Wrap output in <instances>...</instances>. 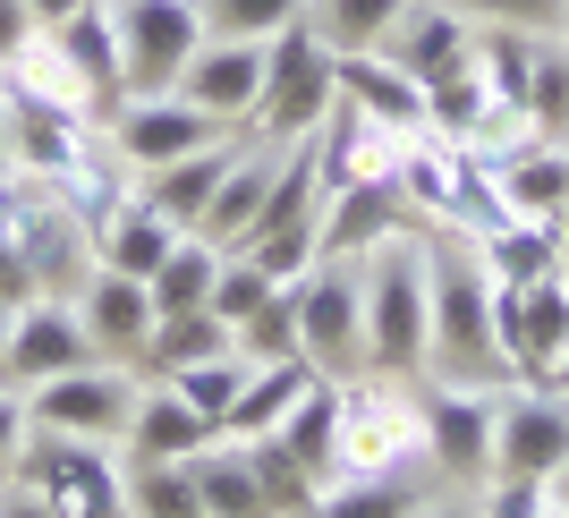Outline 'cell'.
<instances>
[{
    "instance_id": "603a6c76",
    "label": "cell",
    "mask_w": 569,
    "mask_h": 518,
    "mask_svg": "<svg viewBox=\"0 0 569 518\" xmlns=\"http://www.w3.org/2000/svg\"><path fill=\"white\" fill-rule=\"evenodd\" d=\"M340 102H357L366 119L400 128V137H426V86L400 60H382V51H349L340 60Z\"/></svg>"
},
{
    "instance_id": "be15d7a7",
    "label": "cell",
    "mask_w": 569,
    "mask_h": 518,
    "mask_svg": "<svg viewBox=\"0 0 569 518\" xmlns=\"http://www.w3.org/2000/svg\"><path fill=\"white\" fill-rule=\"evenodd\" d=\"M552 518H561V510H552Z\"/></svg>"
},
{
    "instance_id": "d6a6232c",
    "label": "cell",
    "mask_w": 569,
    "mask_h": 518,
    "mask_svg": "<svg viewBox=\"0 0 569 518\" xmlns=\"http://www.w3.org/2000/svg\"><path fill=\"white\" fill-rule=\"evenodd\" d=\"M204 357H230V323H221L213 307L162 315V323H153V340H144V357H137V375H144V382H170V375H188V366H204Z\"/></svg>"
},
{
    "instance_id": "4fadbf2b",
    "label": "cell",
    "mask_w": 569,
    "mask_h": 518,
    "mask_svg": "<svg viewBox=\"0 0 569 518\" xmlns=\"http://www.w3.org/2000/svg\"><path fill=\"white\" fill-rule=\"evenodd\" d=\"M569 459V400L561 391H536V382H510L493 417V485H545Z\"/></svg>"
},
{
    "instance_id": "db71d44e",
    "label": "cell",
    "mask_w": 569,
    "mask_h": 518,
    "mask_svg": "<svg viewBox=\"0 0 569 518\" xmlns=\"http://www.w3.org/2000/svg\"><path fill=\"white\" fill-rule=\"evenodd\" d=\"M536 391H561V400H569V349H561V357H552V375H545V382H536Z\"/></svg>"
},
{
    "instance_id": "ba28073f",
    "label": "cell",
    "mask_w": 569,
    "mask_h": 518,
    "mask_svg": "<svg viewBox=\"0 0 569 518\" xmlns=\"http://www.w3.org/2000/svg\"><path fill=\"white\" fill-rule=\"evenodd\" d=\"M111 26H119L128 94H170L204 43V0H111Z\"/></svg>"
},
{
    "instance_id": "9a60e30c",
    "label": "cell",
    "mask_w": 569,
    "mask_h": 518,
    "mask_svg": "<svg viewBox=\"0 0 569 518\" xmlns=\"http://www.w3.org/2000/svg\"><path fill=\"white\" fill-rule=\"evenodd\" d=\"M307 145H315V179H323V196H340V188H366V179H400V162H408V145H417V137L366 119L357 102H332V119H323Z\"/></svg>"
},
{
    "instance_id": "f35d334b",
    "label": "cell",
    "mask_w": 569,
    "mask_h": 518,
    "mask_svg": "<svg viewBox=\"0 0 569 518\" xmlns=\"http://www.w3.org/2000/svg\"><path fill=\"white\" fill-rule=\"evenodd\" d=\"M315 518H417L408 476H332L315 494Z\"/></svg>"
},
{
    "instance_id": "f546056e",
    "label": "cell",
    "mask_w": 569,
    "mask_h": 518,
    "mask_svg": "<svg viewBox=\"0 0 569 518\" xmlns=\"http://www.w3.org/2000/svg\"><path fill=\"white\" fill-rule=\"evenodd\" d=\"M51 196L69 205V221H86V238H94V221H111V212L128 205V196H137V170L119 162V153H111V137L94 128V145H86V153H77V162L60 170V179H51Z\"/></svg>"
},
{
    "instance_id": "9c48e42d",
    "label": "cell",
    "mask_w": 569,
    "mask_h": 518,
    "mask_svg": "<svg viewBox=\"0 0 569 518\" xmlns=\"http://www.w3.org/2000/svg\"><path fill=\"white\" fill-rule=\"evenodd\" d=\"M417 417H426V459L459 485H493V417H501V391L485 382H442L433 375L417 391Z\"/></svg>"
},
{
    "instance_id": "74e56055",
    "label": "cell",
    "mask_w": 569,
    "mask_h": 518,
    "mask_svg": "<svg viewBox=\"0 0 569 518\" xmlns=\"http://www.w3.org/2000/svg\"><path fill=\"white\" fill-rule=\"evenodd\" d=\"M128 518H204L196 459H128Z\"/></svg>"
},
{
    "instance_id": "94428289",
    "label": "cell",
    "mask_w": 569,
    "mask_h": 518,
    "mask_svg": "<svg viewBox=\"0 0 569 518\" xmlns=\"http://www.w3.org/2000/svg\"><path fill=\"white\" fill-rule=\"evenodd\" d=\"M561 238H569V212H561Z\"/></svg>"
},
{
    "instance_id": "836d02e7",
    "label": "cell",
    "mask_w": 569,
    "mask_h": 518,
    "mask_svg": "<svg viewBox=\"0 0 569 518\" xmlns=\"http://www.w3.org/2000/svg\"><path fill=\"white\" fill-rule=\"evenodd\" d=\"M196 501H204V518H281L272 494H263V476H256V459L238 442H213L196 459Z\"/></svg>"
},
{
    "instance_id": "f907efd6",
    "label": "cell",
    "mask_w": 569,
    "mask_h": 518,
    "mask_svg": "<svg viewBox=\"0 0 569 518\" xmlns=\"http://www.w3.org/2000/svg\"><path fill=\"white\" fill-rule=\"evenodd\" d=\"M0 518H51V510L26 494V485H0Z\"/></svg>"
},
{
    "instance_id": "7dc6e473",
    "label": "cell",
    "mask_w": 569,
    "mask_h": 518,
    "mask_svg": "<svg viewBox=\"0 0 569 518\" xmlns=\"http://www.w3.org/2000/svg\"><path fill=\"white\" fill-rule=\"evenodd\" d=\"M26 442H34V417H26V391H18V382H0V485L18 476Z\"/></svg>"
},
{
    "instance_id": "60d3db41",
    "label": "cell",
    "mask_w": 569,
    "mask_h": 518,
    "mask_svg": "<svg viewBox=\"0 0 569 518\" xmlns=\"http://www.w3.org/2000/svg\"><path fill=\"white\" fill-rule=\"evenodd\" d=\"M298 18H307V0H204V34L221 43H272Z\"/></svg>"
},
{
    "instance_id": "11a10c76",
    "label": "cell",
    "mask_w": 569,
    "mask_h": 518,
    "mask_svg": "<svg viewBox=\"0 0 569 518\" xmlns=\"http://www.w3.org/2000/svg\"><path fill=\"white\" fill-rule=\"evenodd\" d=\"M9 221H18V179L0 188V247H9Z\"/></svg>"
},
{
    "instance_id": "1f68e13d",
    "label": "cell",
    "mask_w": 569,
    "mask_h": 518,
    "mask_svg": "<svg viewBox=\"0 0 569 518\" xmlns=\"http://www.w3.org/2000/svg\"><path fill=\"white\" fill-rule=\"evenodd\" d=\"M0 94H26V102H51V111H77V119H102V102H94V86L60 60V43L51 34H26V51L0 69Z\"/></svg>"
},
{
    "instance_id": "4316f807",
    "label": "cell",
    "mask_w": 569,
    "mask_h": 518,
    "mask_svg": "<svg viewBox=\"0 0 569 518\" xmlns=\"http://www.w3.org/2000/svg\"><path fill=\"white\" fill-rule=\"evenodd\" d=\"M272 170H281V145H256L247 137V153L230 162V179H221V196L204 205V221H196V238H213L221 256H230L238 238L256 230V212H263V196H272Z\"/></svg>"
},
{
    "instance_id": "83f0119b",
    "label": "cell",
    "mask_w": 569,
    "mask_h": 518,
    "mask_svg": "<svg viewBox=\"0 0 569 518\" xmlns=\"http://www.w3.org/2000/svg\"><path fill=\"white\" fill-rule=\"evenodd\" d=\"M272 442H281L315 485H332V476H340V375H315L307 400L272 425Z\"/></svg>"
},
{
    "instance_id": "6125c7cd",
    "label": "cell",
    "mask_w": 569,
    "mask_h": 518,
    "mask_svg": "<svg viewBox=\"0 0 569 518\" xmlns=\"http://www.w3.org/2000/svg\"><path fill=\"white\" fill-rule=\"evenodd\" d=\"M298 518H315V510H298Z\"/></svg>"
},
{
    "instance_id": "ffe728a7",
    "label": "cell",
    "mask_w": 569,
    "mask_h": 518,
    "mask_svg": "<svg viewBox=\"0 0 569 518\" xmlns=\"http://www.w3.org/2000/svg\"><path fill=\"white\" fill-rule=\"evenodd\" d=\"M493 162V188L510 205V221H561L569 212V145H545V137H519L485 153Z\"/></svg>"
},
{
    "instance_id": "681fc988",
    "label": "cell",
    "mask_w": 569,
    "mask_h": 518,
    "mask_svg": "<svg viewBox=\"0 0 569 518\" xmlns=\"http://www.w3.org/2000/svg\"><path fill=\"white\" fill-rule=\"evenodd\" d=\"M26 34H43V26H34V9H26V0H0V69L26 51Z\"/></svg>"
},
{
    "instance_id": "ac0fdd59",
    "label": "cell",
    "mask_w": 569,
    "mask_h": 518,
    "mask_svg": "<svg viewBox=\"0 0 569 518\" xmlns=\"http://www.w3.org/2000/svg\"><path fill=\"white\" fill-rule=\"evenodd\" d=\"M102 119H77V111H51V102H26V94H0V137H9V162H18V179H34V188H51L60 170L94 145Z\"/></svg>"
},
{
    "instance_id": "6da1fadb",
    "label": "cell",
    "mask_w": 569,
    "mask_h": 518,
    "mask_svg": "<svg viewBox=\"0 0 569 518\" xmlns=\"http://www.w3.org/2000/svg\"><path fill=\"white\" fill-rule=\"evenodd\" d=\"M426 289H433V366L442 382H510L501 366V323H493V272L476 263L468 238L426 230Z\"/></svg>"
},
{
    "instance_id": "6f0895ef",
    "label": "cell",
    "mask_w": 569,
    "mask_h": 518,
    "mask_svg": "<svg viewBox=\"0 0 569 518\" xmlns=\"http://www.w3.org/2000/svg\"><path fill=\"white\" fill-rule=\"evenodd\" d=\"M9 179H18V162H9V137H0V188H9Z\"/></svg>"
},
{
    "instance_id": "bcb514c9",
    "label": "cell",
    "mask_w": 569,
    "mask_h": 518,
    "mask_svg": "<svg viewBox=\"0 0 569 518\" xmlns=\"http://www.w3.org/2000/svg\"><path fill=\"white\" fill-rule=\"evenodd\" d=\"M272 289H281V281H263V272H256V263H247V256H221V281H213V298H204V307H213L221 315V323H247V315H256L263 307V298H272Z\"/></svg>"
},
{
    "instance_id": "5bb4252c",
    "label": "cell",
    "mask_w": 569,
    "mask_h": 518,
    "mask_svg": "<svg viewBox=\"0 0 569 518\" xmlns=\"http://www.w3.org/2000/svg\"><path fill=\"white\" fill-rule=\"evenodd\" d=\"M77 366H102V357H94V340H86V323H77V298H34V307H18V315H9L0 382L34 391V382L77 375Z\"/></svg>"
},
{
    "instance_id": "44dd1931",
    "label": "cell",
    "mask_w": 569,
    "mask_h": 518,
    "mask_svg": "<svg viewBox=\"0 0 569 518\" xmlns=\"http://www.w3.org/2000/svg\"><path fill=\"white\" fill-rule=\"evenodd\" d=\"M221 442V425L213 417H196L170 382H144L137 391V417H128V459H204V450Z\"/></svg>"
},
{
    "instance_id": "7c38bea8",
    "label": "cell",
    "mask_w": 569,
    "mask_h": 518,
    "mask_svg": "<svg viewBox=\"0 0 569 518\" xmlns=\"http://www.w3.org/2000/svg\"><path fill=\"white\" fill-rule=\"evenodd\" d=\"M9 247L26 256V272H34L43 298H77V281L94 272V238H86V221H69V205H60L51 188H34V179H18Z\"/></svg>"
},
{
    "instance_id": "8d00e7d4",
    "label": "cell",
    "mask_w": 569,
    "mask_h": 518,
    "mask_svg": "<svg viewBox=\"0 0 569 518\" xmlns=\"http://www.w3.org/2000/svg\"><path fill=\"white\" fill-rule=\"evenodd\" d=\"M527 137L569 145V43L561 34H536V60H527Z\"/></svg>"
},
{
    "instance_id": "cb8c5ba5",
    "label": "cell",
    "mask_w": 569,
    "mask_h": 518,
    "mask_svg": "<svg viewBox=\"0 0 569 518\" xmlns=\"http://www.w3.org/2000/svg\"><path fill=\"white\" fill-rule=\"evenodd\" d=\"M170 247H179V221H170V212H153L144 196H128L111 221H94V272H128V281H153V263H162Z\"/></svg>"
},
{
    "instance_id": "ab89813d",
    "label": "cell",
    "mask_w": 569,
    "mask_h": 518,
    "mask_svg": "<svg viewBox=\"0 0 569 518\" xmlns=\"http://www.w3.org/2000/svg\"><path fill=\"white\" fill-rule=\"evenodd\" d=\"M230 349L247 357V366H281V357H298V289H272V298L230 331Z\"/></svg>"
},
{
    "instance_id": "b9f144b4",
    "label": "cell",
    "mask_w": 569,
    "mask_h": 518,
    "mask_svg": "<svg viewBox=\"0 0 569 518\" xmlns=\"http://www.w3.org/2000/svg\"><path fill=\"white\" fill-rule=\"evenodd\" d=\"M230 256H247L263 272V281H298V272H315V256H323V238H315V221H289V230H256L247 247H230Z\"/></svg>"
},
{
    "instance_id": "2e32d148",
    "label": "cell",
    "mask_w": 569,
    "mask_h": 518,
    "mask_svg": "<svg viewBox=\"0 0 569 518\" xmlns=\"http://www.w3.org/2000/svg\"><path fill=\"white\" fill-rule=\"evenodd\" d=\"M170 94L196 102V111L221 119V128H247V119H256V102H263V43H221V34H204Z\"/></svg>"
},
{
    "instance_id": "7402d4cb",
    "label": "cell",
    "mask_w": 569,
    "mask_h": 518,
    "mask_svg": "<svg viewBox=\"0 0 569 518\" xmlns=\"http://www.w3.org/2000/svg\"><path fill=\"white\" fill-rule=\"evenodd\" d=\"M238 153H247V145H238V137L204 145V153H179V162L144 170V179H137V196H144V205H153V212H170L179 230H196V221H204V205H213V196H221V179H230V162H238Z\"/></svg>"
},
{
    "instance_id": "7a4b0ae2",
    "label": "cell",
    "mask_w": 569,
    "mask_h": 518,
    "mask_svg": "<svg viewBox=\"0 0 569 518\" xmlns=\"http://www.w3.org/2000/svg\"><path fill=\"white\" fill-rule=\"evenodd\" d=\"M366 375L426 382L433 366V289H426V230H400L366 256Z\"/></svg>"
},
{
    "instance_id": "52a82bcc",
    "label": "cell",
    "mask_w": 569,
    "mask_h": 518,
    "mask_svg": "<svg viewBox=\"0 0 569 518\" xmlns=\"http://www.w3.org/2000/svg\"><path fill=\"white\" fill-rule=\"evenodd\" d=\"M289 289H298V357L315 375L349 382L366 366V281H357V263L315 256V272H298Z\"/></svg>"
},
{
    "instance_id": "c3c4849f",
    "label": "cell",
    "mask_w": 569,
    "mask_h": 518,
    "mask_svg": "<svg viewBox=\"0 0 569 518\" xmlns=\"http://www.w3.org/2000/svg\"><path fill=\"white\" fill-rule=\"evenodd\" d=\"M43 289H34V272H26L18 247H0V307H34Z\"/></svg>"
},
{
    "instance_id": "277c9868",
    "label": "cell",
    "mask_w": 569,
    "mask_h": 518,
    "mask_svg": "<svg viewBox=\"0 0 569 518\" xmlns=\"http://www.w3.org/2000/svg\"><path fill=\"white\" fill-rule=\"evenodd\" d=\"M9 485H26V494L43 501L51 518H128V459H119L111 442L34 434Z\"/></svg>"
},
{
    "instance_id": "d6986e66",
    "label": "cell",
    "mask_w": 569,
    "mask_h": 518,
    "mask_svg": "<svg viewBox=\"0 0 569 518\" xmlns=\"http://www.w3.org/2000/svg\"><path fill=\"white\" fill-rule=\"evenodd\" d=\"M408 221H417V212H408L400 179H366V188L323 196V221H315V238H323V256H332V263H366L382 238H400Z\"/></svg>"
},
{
    "instance_id": "e0dca14e",
    "label": "cell",
    "mask_w": 569,
    "mask_h": 518,
    "mask_svg": "<svg viewBox=\"0 0 569 518\" xmlns=\"http://www.w3.org/2000/svg\"><path fill=\"white\" fill-rule=\"evenodd\" d=\"M77 323H86L102 366H137L162 315H153V289L144 281H128V272H86V281H77Z\"/></svg>"
},
{
    "instance_id": "91938a15",
    "label": "cell",
    "mask_w": 569,
    "mask_h": 518,
    "mask_svg": "<svg viewBox=\"0 0 569 518\" xmlns=\"http://www.w3.org/2000/svg\"><path fill=\"white\" fill-rule=\"evenodd\" d=\"M561 43H569V18H561Z\"/></svg>"
},
{
    "instance_id": "484cf974",
    "label": "cell",
    "mask_w": 569,
    "mask_h": 518,
    "mask_svg": "<svg viewBox=\"0 0 569 518\" xmlns=\"http://www.w3.org/2000/svg\"><path fill=\"white\" fill-rule=\"evenodd\" d=\"M468 43H476V26L459 18L451 0H408V18L382 34V60H400V69L426 86V77H433V69H451Z\"/></svg>"
},
{
    "instance_id": "8992f818",
    "label": "cell",
    "mask_w": 569,
    "mask_h": 518,
    "mask_svg": "<svg viewBox=\"0 0 569 518\" xmlns=\"http://www.w3.org/2000/svg\"><path fill=\"white\" fill-rule=\"evenodd\" d=\"M144 375L137 366H77V375H51L26 391V417L34 434H69V442H128V417H137Z\"/></svg>"
},
{
    "instance_id": "d590c367",
    "label": "cell",
    "mask_w": 569,
    "mask_h": 518,
    "mask_svg": "<svg viewBox=\"0 0 569 518\" xmlns=\"http://www.w3.org/2000/svg\"><path fill=\"white\" fill-rule=\"evenodd\" d=\"M408 18V0H307V26L323 34V51L332 60H349V51H382V34Z\"/></svg>"
},
{
    "instance_id": "f1b7e54d",
    "label": "cell",
    "mask_w": 569,
    "mask_h": 518,
    "mask_svg": "<svg viewBox=\"0 0 569 518\" xmlns=\"http://www.w3.org/2000/svg\"><path fill=\"white\" fill-rule=\"evenodd\" d=\"M307 382H315L307 357H281V366H247V382H238L230 417H221V442H263V434H272L289 408L307 400Z\"/></svg>"
},
{
    "instance_id": "4dcf8cb0",
    "label": "cell",
    "mask_w": 569,
    "mask_h": 518,
    "mask_svg": "<svg viewBox=\"0 0 569 518\" xmlns=\"http://www.w3.org/2000/svg\"><path fill=\"white\" fill-rule=\"evenodd\" d=\"M468 247H476V263H485L501 289H510V281H545V272H569L561 221H501V230L468 238Z\"/></svg>"
},
{
    "instance_id": "680465c9",
    "label": "cell",
    "mask_w": 569,
    "mask_h": 518,
    "mask_svg": "<svg viewBox=\"0 0 569 518\" xmlns=\"http://www.w3.org/2000/svg\"><path fill=\"white\" fill-rule=\"evenodd\" d=\"M9 315H18V307H0V349H9Z\"/></svg>"
},
{
    "instance_id": "e575fe53",
    "label": "cell",
    "mask_w": 569,
    "mask_h": 518,
    "mask_svg": "<svg viewBox=\"0 0 569 518\" xmlns=\"http://www.w3.org/2000/svg\"><path fill=\"white\" fill-rule=\"evenodd\" d=\"M213 281H221V247L213 238H196V230H179V247H170L162 263H153V315H196L204 298H213Z\"/></svg>"
},
{
    "instance_id": "5b68a950",
    "label": "cell",
    "mask_w": 569,
    "mask_h": 518,
    "mask_svg": "<svg viewBox=\"0 0 569 518\" xmlns=\"http://www.w3.org/2000/svg\"><path fill=\"white\" fill-rule=\"evenodd\" d=\"M408 459H426L417 391L391 375H349L340 382V476H408Z\"/></svg>"
},
{
    "instance_id": "7bdbcfd3",
    "label": "cell",
    "mask_w": 569,
    "mask_h": 518,
    "mask_svg": "<svg viewBox=\"0 0 569 518\" xmlns=\"http://www.w3.org/2000/svg\"><path fill=\"white\" fill-rule=\"evenodd\" d=\"M238 450L256 459V476H263V494H272V510H281V518L315 510V494H323V485H315V476L298 468V459H289L281 442H272V434H263V442H238Z\"/></svg>"
},
{
    "instance_id": "30bf717a",
    "label": "cell",
    "mask_w": 569,
    "mask_h": 518,
    "mask_svg": "<svg viewBox=\"0 0 569 518\" xmlns=\"http://www.w3.org/2000/svg\"><path fill=\"white\" fill-rule=\"evenodd\" d=\"M493 323H501V366L510 382H545L552 357L569 349V272H545V281H493Z\"/></svg>"
},
{
    "instance_id": "d4e9b609",
    "label": "cell",
    "mask_w": 569,
    "mask_h": 518,
    "mask_svg": "<svg viewBox=\"0 0 569 518\" xmlns=\"http://www.w3.org/2000/svg\"><path fill=\"white\" fill-rule=\"evenodd\" d=\"M51 43H60V60H69L86 86H94V102H102V119L128 102V77H119V26H111V0H94V9H77V18H60V26H43Z\"/></svg>"
},
{
    "instance_id": "3957f363",
    "label": "cell",
    "mask_w": 569,
    "mask_h": 518,
    "mask_svg": "<svg viewBox=\"0 0 569 518\" xmlns=\"http://www.w3.org/2000/svg\"><path fill=\"white\" fill-rule=\"evenodd\" d=\"M340 102V60L323 51V34H315L307 18L281 26L272 43H263V102H256V145H307L323 119H332Z\"/></svg>"
},
{
    "instance_id": "f6af8a7d",
    "label": "cell",
    "mask_w": 569,
    "mask_h": 518,
    "mask_svg": "<svg viewBox=\"0 0 569 518\" xmlns=\"http://www.w3.org/2000/svg\"><path fill=\"white\" fill-rule=\"evenodd\" d=\"M468 26H519V34H561L569 0H451Z\"/></svg>"
},
{
    "instance_id": "816d5d0a",
    "label": "cell",
    "mask_w": 569,
    "mask_h": 518,
    "mask_svg": "<svg viewBox=\"0 0 569 518\" xmlns=\"http://www.w3.org/2000/svg\"><path fill=\"white\" fill-rule=\"evenodd\" d=\"M34 9V26H60V18H77V9H94V0H26Z\"/></svg>"
},
{
    "instance_id": "9f6ffc18",
    "label": "cell",
    "mask_w": 569,
    "mask_h": 518,
    "mask_svg": "<svg viewBox=\"0 0 569 518\" xmlns=\"http://www.w3.org/2000/svg\"><path fill=\"white\" fill-rule=\"evenodd\" d=\"M426 518H476V510H468V501H442V510H426Z\"/></svg>"
},
{
    "instance_id": "8fae6325",
    "label": "cell",
    "mask_w": 569,
    "mask_h": 518,
    "mask_svg": "<svg viewBox=\"0 0 569 518\" xmlns=\"http://www.w3.org/2000/svg\"><path fill=\"white\" fill-rule=\"evenodd\" d=\"M102 137H111V153L128 170H162V162H179V153H204V145H221V137H238V128H221V119H204L196 102H179V94H128L111 119H102Z\"/></svg>"
},
{
    "instance_id": "ee69618b",
    "label": "cell",
    "mask_w": 569,
    "mask_h": 518,
    "mask_svg": "<svg viewBox=\"0 0 569 518\" xmlns=\"http://www.w3.org/2000/svg\"><path fill=\"white\" fill-rule=\"evenodd\" d=\"M238 382H247V357H204V366H188V375H170V391H179V400L196 408V417H230V400H238Z\"/></svg>"
},
{
    "instance_id": "f5cc1de1",
    "label": "cell",
    "mask_w": 569,
    "mask_h": 518,
    "mask_svg": "<svg viewBox=\"0 0 569 518\" xmlns=\"http://www.w3.org/2000/svg\"><path fill=\"white\" fill-rule=\"evenodd\" d=\"M545 501H552V510H561V518H569V459H561V468H552V476H545Z\"/></svg>"
}]
</instances>
